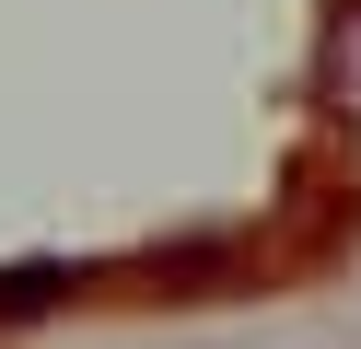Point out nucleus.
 Here are the masks:
<instances>
[{"mask_svg": "<svg viewBox=\"0 0 361 349\" xmlns=\"http://www.w3.org/2000/svg\"><path fill=\"white\" fill-rule=\"evenodd\" d=\"M314 82H326L338 116H361V0H338V12H326V70H314Z\"/></svg>", "mask_w": 361, "mask_h": 349, "instance_id": "1", "label": "nucleus"}, {"mask_svg": "<svg viewBox=\"0 0 361 349\" xmlns=\"http://www.w3.org/2000/svg\"><path fill=\"white\" fill-rule=\"evenodd\" d=\"M71 256H24V268H0V314H47V302H71Z\"/></svg>", "mask_w": 361, "mask_h": 349, "instance_id": "2", "label": "nucleus"}]
</instances>
